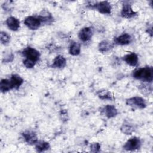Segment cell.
<instances>
[{
	"label": "cell",
	"mask_w": 153,
	"mask_h": 153,
	"mask_svg": "<svg viewBox=\"0 0 153 153\" xmlns=\"http://www.w3.org/2000/svg\"><path fill=\"white\" fill-rule=\"evenodd\" d=\"M121 130L123 133L126 134H131V133L134 131L133 128L128 124H123L121 127Z\"/></svg>",
	"instance_id": "obj_23"
},
{
	"label": "cell",
	"mask_w": 153,
	"mask_h": 153,
	"mask_svg": "<svg viewBox=\"0 0 153 153\" xmlns=\"http://www.w3.org/2000/svg\"><path fill=\"white\" fill-rule=\"evenodd\" d=\"M94 8H96L99 13L103 14H109L111 13V5L108 1L96 2Z\"/></svg>",
	"instance_id": "obj_6"
},
{
	"label": "cell",
	"mask_w": 153,
	"mask_h": 153,
	"mask_svg": "<svg viewBox=\"0 0 153 153\" xmlns=\"http://www.w3.org/2000/svg\"><path fill=\"white\" fill-rule=\"evenodd\" d=\"M10 82L12 89H18L23 82V79L18 75L13 74L11 76Z\"/></svg>",
	"instance_id": "obj_13"
},
{
	"label": "cell",
	"mask_w": 153,
	"mask_h": 153,
	"mask_svg": "<svg viewBox=\"0 0 153 153\" xmlns=\"http://www.w3.org/2000/svg\"><path fill=\"white\" fill-rule=\"evenodd\" d=\"M6 24L8 27L13 31H17L20 28V21L14 17H8Z\"/></svg>",
	"instance_id": "obj_11"
},
{
	"label": "cell",
	"mask_w": 153,
	"mask_h": 153,
	"mask_svg": "<svg viewBox=\"0 0 153 153\" xmlns=\"http://www.w3.org/2000/svg\"><path fill=\"white\" fill-rule=\"evenodd\" d=\"M66 59L63 56L61 55H59L56 56L54 59L51 66L53 68H63L66 66Z\"/></svg>",
	"instance_id": "obj_15"
},
{
	"label": "cell",
	"mask_w": 153,
	"mask_h": 153,
	"mask_svg": "<svg viewBox=\"0 0 153 153\" xmlns=\"http://www.w3.org/2000/svg\"><path fill=\"white\" fill-rule=\"evenodd\" d=\"M38 17L39 19L41 22L44 23H50L53 20V17L51 13L46 10L42 11Z\"/></svg>",
	"instance_id": "obj_16"
},
{
	"label": "cell",
	"mask_w": 153,
	"mask_h": 153,
	"mask_svg": "<svg viewBox=\"0 0 153 153\" xmlns=\"http://www.w3.org/2000/svg\"><path fill=\"white\" fill-rule=\"evenodd\" d=\"M22 54L26 59L36 62L40 57L39 52L34 48L28 47L22 51Z\"/></svg>",
	"instance_id": "obj_3"
},
{
	"label": "cell",
	"mask_w": 153,
	"mask_h": 153,
	"mask_svg": "<svg viewBox=\"0 0 153 153\" xmlns=\"http://www.w3.org/2000/svg\"><path fill=\"white\" fill-rule=\"evenodd\" d=\"M139 89L140 91L144 94H149V92H151V90H152L151 87H149L148 85L145 84L140 85L139 87Z\"/></svg>",
	"instance_id": "obj_24"
},
{
	"label": "cell",
	"mask_w": 153,
	"mask_h": 153,
	"mask_svg": "<svg viewBox=\"0 0 153 153\" xmlns=\"http://www.w3.org/2000/svg\"><path fill=\"white\" fill-rule=\"evenodd\" d=\"M103 112L108 118H113L115 117L118 114V111L116 108L114 106L110 105H108L103 108Z\"/></svg>",
	"instance_id": "obj_14"
},
{
	"label": "cell",
	"mask_w": 153,
	"mask_h": 153,
	"mask_svg": "<svg viewBox=\"0 0 153 153\" xmlns=\"http://www.w3.org/2000/svg\"><path fill=\"white\" fill-rule=\"evenodd\" d=\"M131 41V36L128 33H123L114 38V42L118 45H124L128 44Z\"/></svg>",
	"instance_id": "obj_10"
},
{
	"label": "cell",
	"mask_w": 153,
	"mask_h": 153,
	"mask_svg": "<svg viewBox=\"0 0 153 153\" xmlns=\"http://www.w3.org/2000/svg\"><path fill=\"white\" fill-rule=\"evenodd\" d=\"M23 63L24 66H25L26 68H29V69L32 68L35 66V63H36V62H33V61H32V60H30L27 59H25L23 61Z\"/></svg>",
	"instance_id": "obj_26"
},
{
	"label": "cell",
	"mask_w": 153,
	"mask_h": 153,
	"mask_svg": "<svg viewBox=\"0 0 153 153\" xmlns=\"http://www.w3.org/2000/svg\"><path fill=\"white\" fill-rule=\"evenodd\" d=\"M97 96L102 100H113V96L110 91L107 90H100L97 93Z\"/></svg>",
	"instance_id": "obj_21"
},
{
	"label": "cell",
	"mask_w": 153,
	"mask_h": 153,
	"mask_svg": "<svg viewBox=\"0 0 153 153\" xmlns=\"http://www.w3.org/2000/svg\"><path fill=\"white\" fill-rule=\"evenodd\" d=\"M22 136L25 141L30 145L35 144L38 142V137L36 134L32 131L27 130L22 133Z\"/></svg>",
	"instance_id": "obj_8"
},
{
	"label": "cell",
	"mask_w": 153,
	"mask_h": 153,
	"mask_svg": "<svg viewBox=\"0 0 153 153\" xmlns=\"http://www.w3.org/2000/svg\"><path fill=\"white\" fill-rule=\"evenodd\" d=\"M11 86L10 82V79H2L0 82V90L1 92L5 93L11 90Z\"/></svg>",
	"instance_id": "obj_19"
},
{
	"label": "cell",
	"mask_w": 153,
	"mask_h": 153,
	"mask_svg": "<svg viewBox=\"0 0 153 153\" xmlns=\"http://www.w3.org/2000/svg\"><path fill=\"white\" fill-rule=\"evenodd\" d=\"M50 148V144L44 141H38L35 143V149L38 152H42Z\"/></svg>",
	"instance_id": "obj_20"
},
{
	"label": "cell",
	"mask_w": 153,
	"mask_h": 153,
	"mask_svg": "<svg viewBox=\"0 0 153 153\" xmlns=\"http://www.w3.org/2000/svg\"><path fill=\"white\" fill-rule=\"evenodd\" d=\"M124 61L131 66H135L138 63V57L134 53H131L123 57Z\"/></svg>",
	"instance_id": "obj_12"
},
{
	"label": "cell",
	"mask_w": 153,
	"mask_h": 153,
	"mask_svg": "<svg viewBox=\"0 0 153 153\" xmlns=\"http://www.w3.org/2000/svg\"><path fill=\"white\" fill-rule=\"evenodd\" d=\"M0 40L2 44H7L10 40V36L5 32H1L0 33Z\"/></svg>",
	"instance_id": "obj_22"
},
{
	"label": "cell",
	"mask_w": 153,
	"mask_h": 153,
	"mask_svg": "<svg viewBox=\"0 0 153 153\" xmlns=\"http://www.w3.org/2000/svg\"><path fill=\"white\" fill-rule=\"evenodd\" d=\"M137 14L131 8V5L129 4H124L123 5L121 11V16L124 18H131L134 17Z\"/></svg>",
	"instance_id": "obj_9"
},
{
	"label": "cell",
	"mask_w": 153,
	"mask_h": 153,
	"mask_svg": "<svg viewBox=\"0 0 153 153\" xmlns=\"http://www.w3.org/2000/svg\"><path fill=\"white\" fill-rule=\"evenodd\" d=\"M25 25L30 30L38 29L41 24V22L38 17L35 16H28L24 20Z\"/></svg>",
	"instance_id": "obj_4"
},
{
	"label": "cell",
	"mask_w": 153,
	"mask_h": 153,
	"mask_svg": "<svg viewBox=\"0 0 153 153\" xmlns=\"http://www.w3.org/2000/svg\"><path fill=\"white\" fill-rule=\"evenodd\" d=\"M141 142L140 139L134 136L129 139L124 145L123 148L127 151H134L139 149L140 146Z\"/></svg>",
	"instance_id": "obj_5"
},
{
	"label": "cell",
	"mask_w": 153,
	"mask_h": 153,
	"mask_svg": "<svg viewBox=\"0 0 153 153\" xmlns=\"http://www.w3.org/2000/svg\"><path fill=\"white\" fill-rule=\"evenodd\" d=\"M93 31L90 27H85L80 30L78 33V37L82 41L86 42L89 41L92 37Z\"/></svg>",
	"instance_id": "obj_7"
},
{
	"label": "cell",
	"mask_w": 153,
	"mask_h": 153,
	"mask_svg": "<svg viewBox=\"0 0 153 153\" xmlns=\"http://www.w3.org/2000/svg\"><path fill=\"white\" fill-rule=\"evenodd\" d=\"M81 51V46L78 42H73L69 47V53L72 56H77L79 54Z\"/></svg>",
	"instance_id": "obj_18"
},
{
	"label": "cell",
	"mask_w": 153,
	"mask_h": 153,
	"mask_svg": "<svg viewBox=\"0 0 153 153\" xmlns=\"http://www.w3.org/2000/svg\"><path fill=\"white\" fill-rule=\"evenodd\" d=\"M134 78L144 82H152L153 79V68L152 67H144L139 68L133 72Z\"/></svg>",
	"instance_id": "obj_1"
},
{
	"label": "cell",
	"mask_w": 153,
	"mask_h": 153,
	"mask_svg": "<svg viewBox=\"0 0 153 153\" xmlns=\"http://www.w3.org/2000/svg\"><path fill=\"white\" fill-rule=\"evenodd\" d=\"M126 104L128 106L137 109H143L146 106L145 100L139 96H134L127 99Z\"/></svg>",
	"instance_id": "obj_2"
},
{
	"label": "cell",
	"mask_w": 153,
	"mask_h": 153,
	"mask_svg": "<svg viewBox=\"0 0 153 153\" xmlns=\"http://www.w3.org/2000/svg\"><path fill=\"white\" fill-rule=\"evenodd\" d=\"M100 149V145L97 142L92 143L90 145V151L93 152H97Z\"/></svg>",
	"instance_id": "obj_25"
},
{
	"label": "cell",
	"mask_w": 153,
	"mask_h": 153,
	"mask_svg": "<svg viewBox=\"0 0 153 153\" xmlns=\"http://www.w3.org/2000/svg\"><path fill=\"white\" fill-rule=\"evenodd\" d=\"M113 45L112 43L107 40L102 41L98 46V48L100 52L101 53H106L110 50L112 48Z\"/></svg>",
	"instance_id": "obj_17"
}]
</instances>
